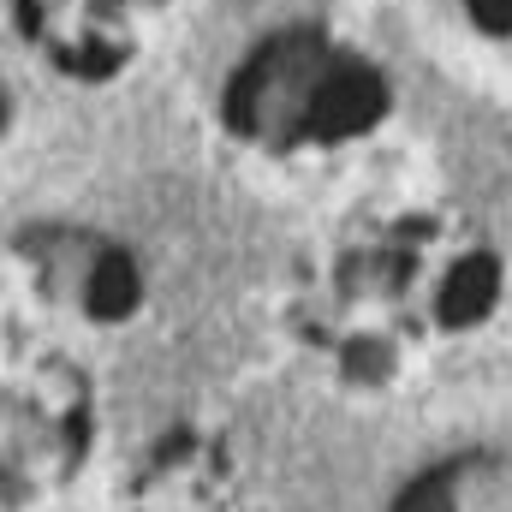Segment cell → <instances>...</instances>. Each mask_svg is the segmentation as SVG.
<instances>
[{
	"label": "cell",
	"mask_w": 512,
	"mask_h": 512,
	"mask_svg": "<svg viewBox=\"0 0 512 512\" xmlns=\"http://www.w3.org/2000/svg\"><path fill=\"white\" fill-rule=\"evenodd\" d=\"M429 30L489 78H512V0H411Z\"/></svg>",
	"instance_id": "3957f363"
},
{
	"label": "cell",
	"mask_w": 512,
	"mask_h": 512,
	"mask_svg": "<svg viewBox=\"0 0 512 512\" xmlns=\"http://www.w3.org/2000/svg\"><path fill=\"white\" fill-rule=\"evenodd\" d=\"M399 114L387 66L334 24H280L227 72V137L286 173H322L364 155Z\"/></svg>",
	"instance_id": "6da1fadb"
},
{
	"label": "cell",
	"mask_w": 512,
	"mask_h": 512,
	"mask_svg": "<svg viewBox=\"0 0 512 512\" xmlns=\"http://www.w3.org/2000/svg\"><path fill=\"white\" fill-rule=\"evenodd\" d=\"M179 0H6L18 48L60 84H120L167 36Z\"/></svg>",
	"instance_id": "7a4b0ae2"
}]
</instances>
